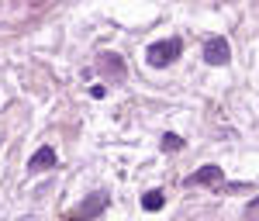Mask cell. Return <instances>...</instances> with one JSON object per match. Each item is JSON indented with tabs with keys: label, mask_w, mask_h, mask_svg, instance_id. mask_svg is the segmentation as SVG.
Returning <instances> with one entry per match:
<instances>
[{
	"label": "cell",
	"mask_w": 259,
	"mask_h": 221,
	"mask_svg": "<svg viewBox=\"0 0 259 221\" xmlns=\"http://www.w3.org/2000/svg\"><path fill=\"white\" fill-rule=\"evenodd\" d=\"M180 52H183V45H180V38L152 41V45L145 49V62H149V66H156V69H162V66H169V62L177 59Z\"/></svg>",
	"instance_id": "6da1fadb"
},
{
	"label": "cell",
	"mask_w": 259,
	"mask_h": 221,
	"mask_svg": "<svg viewBox=\"0 0 259 221\" xmlns=\"http://www.w3.org/2000/svg\"><path fill=\"white\" fill-rule=\"evenodd\" d=\"M204 59L211 62V66H225V62L232 59V49H228V38H221V35H214V38L204 41Z\"/></svg>",
	"instance_id": "7a4b0ae2"
},
{
	"label": "cell",
	"mask_w": 259,
	"mask_h": 221,
	"mask_svg": "<svg viewBox=\"0 0 259 221\" xmlns=\"http://www.w3.org/2000/svg\"><path fill=\"white\" fill-rule=\"evenodd\" d=\"M97 66H100V73H107L111 80H124V59L118 52H100Z\"/></svg>",
	"instance_id": "3957f363"
},
{
	"label": "cell",
	"mask_w": 259,
	"mask_h": 221,
	"mask_svg": "<svg viewBox=\"0 0 259 221\" xmlns=\"http://www.w3.org/2000/svg\"><path fill=\"white\" fill-rule=\"evenodd\" d=\"M52 166H56V149H52V145H41L38 152H35V156L28 159V169H31V173H41V169H52Z\"/></svg>",
	"instance_id": "277c9868"
},
{
	"label": "cell",
	"mask_w": 259,
	"mask_h": 221,
	"mask_svg": "<svg viewBox=\"0 0 259 221\" xmlns=\"http://www.w3.org/2000/svg\"><path fill=\"white\" fill-rule=\"evenodd\" d=\"M187 183H190V187H200V183H204V187H221V169L218 166H204L194 176H187Z\"/></svg>",
	"instance_id": "5b68a950"
},
{
	"label": "cell",
	"mask_w": 259,
	"mask_h": 221,
	"mask_svg": "<svg viewBox=\"0 0 259 221\" xmlns=\"http://www.w3.org/2000/svg\"><path fill=\"white\" fill-rule=\"evenodd\" d=\"M162 204H166L162 190H145V194H142V207H145V211H159Z\"/></svg>",
	"instance_id": "8992f818"
},
{
	"label": "cell",
	"mask_w": 259,
	"mask_h": 221,
	"mask_svg": "<svg viewBox=\"0 0 259 221\" xmlns=\"http://www.w3.org/2000/svg\"><path fill=\"white\" fill-rule=\"evenodd\" d=\"M104 204H107V201H104V194H94V197H90V201L80 207V218H87V214H97Z\"/></svg>",
	"instance_id": "52a82bcc"
},
{
	"label": "cell",
	"mask_w": 259,
	"mask_h": 221,
	"mask_svg": "<svg viewBox=\"0 0 259 221\" xmlns=\"http://www.w3.org/2000/svg\"><path fill=\"white\" fill-rule=\"evenodd\" d=\"M180 145H183L180 135H173V131H169V135H162V152H177Z\"/></svg>",
	"instance_id": "ba28073f"
},
{
	"label": "cell",
	"mask_w": 259,
	"mask_h": 221,
	"mask_svg": "<svg viewBox=\"0 0 259 221\" xmlns=\"http://www.w3.org/2000/svg\"><path fill=\"white\" fill-rule=\"evenodd\" d=\"M245 214H259V201H256V204H249V211H245Z\"/></svg>",
	"instance_id": "9c48e42d"
}]
</instances>
